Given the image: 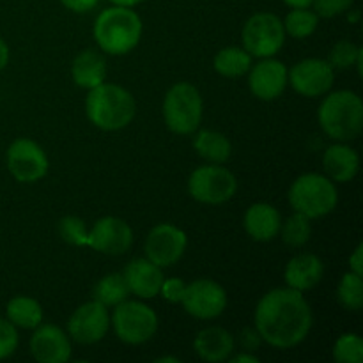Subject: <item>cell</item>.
<instances>
[{"label":"cell","instance_id":"cell-1","mask_svg":"<svg viewBox=\"0 0 363 363\" xmlns=\"http://www.w3.org/2000/svg\"><path fill=\"white\" fill-rule=\"evenodd\" d=\"M312 328V311L303 293L273 289L255 308V330L261 339L279 350H289L307 339Z\"/></svg>","mask_w":363,"mask_h":363},{"label":"cell","instance_id":"cell-2","mask_svg":"<svg viewBox=\"0 0 363 363\" xmlns=\"http://www.w3.org/2000/svg\"><path fill=\"white\" fill-rule=\"evenodd\" d=\"M85 99V112L94 126L106 131H116L128 126L137 112L135 98L124 87L116 84H99L89 89Z\"/></svg>","mask_w":363,"mask_h":363},{"label":"cell","instance_id":"cell-3","mask_svg":"<svg viewBox=\"0 0 363 363\" xmlns=\"http://www.w3.org/2000/svg\"><path fill=\"white\" fill-rule=\"evenodd\" d=\"M142 20L126 6H113L103 11L94 23L96 43L110 55H124L138 45Z\"/></svg>","mask_w":363,"mask_h":363},{"label":"cell","instance_id":"cell-4","mask_svg":"<svg viewBox=\"0 0 363 363\" xmlns=\"http://www.w3.org/2000/svg\"><path fill=\"white\" fill-rule=\"evenodd\" d=\"M319 124L328 137L350 142L363 128V101L351 91H337L325 98L319 108Z\"/></svg>","mask_w":363,"mask_h":363},{"label":"cell","instance_id":"cell-5","mask_svg":"<svg viewBox=\"0 0 363 363\" xmlns=\"http://www.w3.org/2000/svg\"><path fill=\"white\" fill-rule=\"evenodd\" d=\"M289 202L294 211L308 220L321 218L332 213L339 202L335 183L321 174H303L289 190Z\"/></svg>","mask_w":363,"mask_h":363},{"label":"cell","instance_id":"cell-6","mask_svg":"<svg viewBox=\"0 0 363 363\" xmlns=\"http://www.w3.org/2000/svg\"><path fill=\"white\" fill-rule=\"evenodd\" d=\"M163 117L170 131L177 135H191L202 119V98L197 87L181 82L165 96Z\"/></svg>","mask_w":363,"mask_h":363},{"label":"cell","instance_id":"cell-7","mask_svg":"<svg viewBox=\"0 0 363 363\" xmlns=\"http://www.w3.org/2000/svg\"><path fill=\"white\" fill-rule=\"evenodd\" d=\"M112 325L117 337L126 344H144L152 339L158 330L155 311L140 301H121L116 305Z\"/></svg>","mask_w":363,"mask_h":363},{"label":"cell","instance_id":"cell-8","mask_svg":"<svg viewBox=\"0 0 363 363\" xmlns=\"http://www.w3.org/2000/svg\"><path fill=\"white\" fill-rule=\"evenodd\" d=\"M238 181L230 170L220 165L199 167L188 179V191L202 204H223L234 197Z\"/></svg>","mask_w":363,"mask_h":363},{"label":"cell","instance_id":"cell-9","mask_svg":"<svg viewBox=\"0 0 363 363\" xmlns=\"http://www.w3.org/2000/svg\"><path fill=\"white\" fill-rule=\"evenodd\" d=\"M286 30L277 14L257 13L245 23L243 46L254 57H273L284 45Z\"/></svg>","mask_w":363,"mask_h":363},{"label":"cell","instance_id":"cell-10","mask_svg":"<svg viewBox=\"0 0 363 363\" xmlns=\"http://www.w3.org/2000/svg\"><path fill=\"white\" fill-rule=\"evenodd\" d=\"M184 311L197 319H215L225 311L227 294L220 284L209 279L195 280L186 284L183 298Z\"/></svg>","mask_w":363,"mask_h":363},{"label":"cell","instance_id":"cell-11","mask_svg":"<svg viewBox=\"0 0 363 363\" xmlns=\"http://www.w3.org/2000/svg\"><path fill=\"white\" fill-rule=\"evenodd\" d=\"M9 172L21 183H35L48 172V158L39 144L28 138H18L7 151Z\"/></svg>","mask_w":363,"mask_h":363},{"label":"cell","instance_id":"cell-12","mask_svg":"<svg viewBox=\"0 0 363 363\" xmlns=\"http://www.w3.org/2000/svg\"><path fill=\"white\" fill-rule=\"evenodd\" d=\"M186 234L172 223L156 225L145 240V257L160 268L172 266L186 250Z\"/></svg>","mask_w":363,"mask_h":363},{"label":"cell","instance_id":"cell-13","mask_svg":"<svg viewBox=\"0 0 363 363\" xmlns=\"http://www.w3.org/2000/svg\"><path fill=\"white\" fill-rule=\"evenodd\" d=\"M287 82H291L298 94L318 98L332 89L333 67L330 66L328 60L305 59L287 73Z\"/></svg>","mask_w":363,"mask_h":363},{"label":"cell","instance_id":"cell-14","mask_svg":"<svg viewBox=\"0 0 363 363\" xmlns=\"http://www.w3.org/2000/svg\"><path fill=\"white\" fill-rule=\"evenodd\" d=\"M133 243L131 227L124 220L117 216H105L99 218L89 230L87 247L108 255L126 254Z\"/></svg>","mask_w":363,"mask_h":363},{"label":"cell","instance_id":"cell-15","mask_svg":"<svg viewBox=\"0 0 363 363\" xmlns=\"http://www.w3.org/2000/svg\"><path fill=\"white\" fill-rule=\"evenodd\" d=\"M110 326V318L106 307H103L98 301H89L82 305L67 323V332L77 342L80 344H94L99 342L106 335Z\"/></svg>","mask_w":363,"mask_h":363},{"label":"cell","instance_id":"cell-16","mask_svg":"<svg viewBox=\"0 0 363 363\" xmlns=\"http://www.w3.org/2000/svg\"><path fill=\"white\" fill-rule=\"evenodd\" d=\"M30 353L41 363H64L71 357L69 339L59 326L45 325L32 335Z\"/></svg>","mask_w":363,"mask_h":363},{"label":"cell","instance_id":"cell-17","mask_svg":"<svg viewBox=\"0 0 363 363\" xmlns=\"http://www.w3.org/2000/svg\"><path fill=\"white\" fill-rule=\"evenodd\" d=\"M250 91L255 98L272 101L279 98L287 85V67L280 60H262L250 71Z\"/></svg>","mask_w":363,"mask_h":363},{"label":"cell","instance_id":"cell-18","mask_svg":"<svg viewBox=\"0 0 363 363\" xmlns=\"http://www.w3.org/2000/svg\"><path fill=\"white\" fill-rule=\"evenodd\" d=\"M124 280L130 289V293L137 294L140 298H155L160 294L163 284L162 268L155 262L145 259H135L124 269Z\"/></svg>","mask_w":363,"mask_h":363},{"label":"cell","instance_id":"cell-19","mask_svg":"<svg viewBox=\"0 0 363 363\" xmlns=\"http://www.w3.org/2000/svg\"><path fill=\"white\" fill-rule=\"evenodd\" d=\"M245 230L255 241H272L279 234L282 220L280 213L272 204L259 202L245 213Z\"/></svg>","mask_w":363,"mask_h":363},{"label":"cell","instance_id":"cell-20","mask_svg":"<svg viewBox=\"0 0 363 363\" xmlns=\"http://www.w3.org/2000/svg\"><path fill=\"white\" fill-rule=\"evenodd\" d=\"M323 279V262L318 255L301 254L289 261L286 268V284L300 293L318 286Z\"/></svg>","mask_w":363,"mask_h":363},{"label":"cell","instance_id":"cell-21","mask_svg":"<svg viewBox=\"0 0 363 363\" xmlns=\"http://www.w3.org/2000/svg\"><path fill=\"white\" fill-rule=\"evenodd\" d=\"M194 350L204 362H223L233 353L234 339L227 330L220 328V326H211V328L202 330L195 337Z\"/></svg>","mask_w":363,"mask_h":363},{"label":"cell","instance_id":"cell-22","mask_svg":"<svg viewBox=\"0 0 363 363\" xmlns=\"http://www.w3.org/2000/svg\"><path fill=\"white\" fill-rule=\"evenodd\" d=\"M323 163H325V170L330 179L335 183H347L354 179L360 169V158L357 151L346 144L330 145L323 156Z\"/></svg>","mask_w":363,"mask_h":363},{"label":"cell","instance_id":"cell-23","mask_svg":"<svg viewBox=\"0 0 363 363\" xmlns=\"http://www.w3.org/2000/svg\"><path fill=\"white\" fill-rule=\"evenodd\" d=\"M71 74L78 87L94 89L103 84L106 78V62L103 55L94 50H85L80 55L74 57Z\"/></svg>","mask_w":363,"mask_h":363},{"label":"cell","instance_id":"cell-24","mask_svg":"<svg viewBox=\"0 0 363 363\" xmlns=\"http://www.w3.org/2000/svg\"><path fill=\"white\" fill-rule=\"evenodd\" d=\"M195 151L211 163H225L230 158L233 145L225 135L213 130H202L195 137Z\"/></svg>","mask_w":363,"mask_h":363},{"label":"cell","instance_id":"cell-25","mask_svg":"<svg viewBox=\"0 0 363 363\" xmlns=\"http://www.w3.org/2000/svg\"><path fill=\"white\" fill-rule=\"evenodd\" d=\"M252 55L245 48H236L229 46L216 53L215 57V69L216 73L227 78L243 77L245 73L250 71Z\"/></svg>","mask_w":363,"mask_h":363},{"label":"cell","instance_id":"cell-26","mask_svg":"<svg viewBox=\"0 0 363 363\" xmlns=\"http://www.w3.org/2000/svg\"><path fill=\"white\" fill-rule=\"evenodd\" d=\"M7 319L20 328H38L43 319L41 305L27 296H18L7 303Z\"/></svg>","mask_w":363,"mask_h":363},{"label":"cell","instance_id":"cell-27","mask_svg":"<svg viewBox=\"0 0 363 363\" xmlns=\"http://www.w3.org/2000/svg\"><path fill=\"white\" fill-rule=\"evenodd\" d=\"M94 300L101 303L103 307H116L121 301H124L130 294V289L126 286L123 273H110V275L103 277L98 284H96L94 291Z\"/></svg>","mask_w":363,"mask_h":363},{"label":"cell","instance_id":"cell-28","mask_svg":"<svg viewBox=\"0 0 363 363\" xmlns=\"http://www.w3.org/2000/svg\"><path fill=\"white\" fill-rule=\"evenodd\" d=\"M282 23L287 34L296 39H303L308 38L318 28L319 16L308 9H293Z\"/></svg>","mask_w":363,"mask_h":363},{"label":"cell","instance_id":"cell-29","mask_svg":"<svg viewBox=\"0 0 363 363\" xmlns=\"http://www.w3.org/2000/svg\"><path fill=\"white\" fill-rule=\"evenodd\" d=\"M280 230H282V240L287 247H301L311 238V220L301 213H294L284 225H280Z\"/></svg>","mask_w":363,"mask_h":363},{"label":"cell","instance_id":"cell-30","mask_svg":"<svg viewBox=\"0 0 363 363\" xmlns=\"http://www.w3.org/2000/svg\"><path fill=\"white\" fill-rule=\"evenodd\" d=\"M339 301L350 311H360L363 305V280L362 275L350 272L339 284Z\"/></svg>","mask_w":363,"mask_h":363},{"label":"cell","instance_id":"cell-31","mask_svg":"<svg viewBox=\"0 0 363 363\" xmlns=\"http://www.w3.org/2000/svg\"><path fill=\"white\" fill-rule=\"evenodd\" d=\"M333 357L340 363H362L363 362V340L357 333H346L340 337L333 347Z\"/></svg>","mask_w":363,"mask_h":363},{"label":"cell","instance_id":"cell-32","mask_svg":"<svg viewBox=\"0 0 363 363\" xmlns=\"http://www.w3.org/2000/svg\"><path fill=\"white\" fill-rule=\"evenodd\" d=\"M59 234L66 243L73 247H85L89 241V230L84 220L78 216H64L59 222Z\"/></svg>","mask_w":363,"mask_h":363},{"label":"cell","instance_id":"cell-33","mask_svg":"<svg viewBox=\"0 0 363 363\" xmlns=\"http://www.w3.org/2000/svg\"><path fill=\"white\" fill-rule=\"evenodd\" d=\"M360 52L362 48H358L351 41H339L330 52L328 62L333 69H347V67L354 66Z\"/></svg>","mask_w":363,"mask_h":363},{"label":"cell","instance_id":"cell-34","mask_svg":"<svg viewBox=\"0 0 363 363\" xmlns=\"http://www.w3.org/2000/svg\"><path fill=\"white\" fill-rule=\"evenodd\" d=\"M18 347V332L14 325L6 319H0V360L11 357Z\"/></svg>","mask_w":363,"mask_h":363},{"label":"cell","instance_id":"cell-35","mask_svg":"<svg viewBox=\"0 0 363 363\" xmlns=\"http://www.w3.org/2000/svg\"><path fill=\"white\" fill-rule=\"evenodd\" d=\"M353 2L354 0H314L312 6H314L318 16L332 18L350 9Z\"/></svg>","mask_w":363,"mask_h":363},{"label":"cell","instance_id":"cell-36","mask_svg":"<svg viewBox=\"0 0 363 363\" xmlns=\"http://www.w3.org/2000/svg\"><path fill=\"white\" fill-rule=\"evenodd\" d=\"M184 289H186V284L179 279H169V280H163L162 284V289L160 293L163 294L167 301H172V303H179L181 298H183Z\"/></svg>","mask_w":363,"mask_h":363},{"label":"cell","instance_id":"cell-37","mask_svg":"<svg viewBox=\"0 0 363 363\" xmlns=\"http://www.w3.org/2000/svg\"><path fill=\"white\" fill-rule=\"evenodd\" d=\"M60 2L74 13H87V11L94 9L99 0H60Z\"/></svg>","mask_w":363,"mask_h":363},{"label":"cell","instance_id":"cell-38","mask_svg":"<svg viewBox=\"0 0 363 363\" xmlns=\"http://www.w3.org/2000/svg\"><path fill=\"white\" fill-rule=\"evenodd\" d=\"M261 335H259L257 330H243V333H241V344H243L245 350H257L259 344H261Z\"/></svg>","mask_w":363,"mask_h":363},{"label":"cell","instance_id":"cell-39","mask_svg":"<svg viewBox=\"0 0 363 363\" xmlns=\"http://www.w3.org/2000/svg\"><path fill=\"white\" fill-rule=\"evenodd\" d=\"M350 268L351 272L357 275H363V245L360 243L354 250V254L350 257Z\"/></svg>","mask_w":363,"mask_h":363},{"label":"cell","instance_id":"cell-40","mask_svg":"<svg viewBox=\"0 0 363 363\" xmlns=\"http://www.w3.org/2000/svg\"><path fill=\"white\" fill-rule=\"evenodd\" d=\"M7 62H9V48L4 39H0V71L7 66Z\"/></svg>","mask_w":363,"mask_h":363},{"label":"cell","instance_id":"cell-41","mask_svg":"<svg viewBox=\"0 0 363 363\" xmlns=\"http://www.w3.org/2000/svg\"><path fill=\"white\" fill-rule=\"evenodd\" d=\"M284 2L289 7H293V9H308L314 0H284Z\"/></svg>","mask_w":363,"mask_h":363},{"label":"cell","instance_id":"cell-42","mask_svg":"<svg viewBox=\"0 0 363 363\" xmlns=\"http://www.w3.org/2000/svg\"><path fill=\"white\" fill-rule=\"evenodd\" d=\"M233 363H259V358L254 357V354H238V357H234Z\"/></svg>","mask_w":363,"mask_h":363},{"label":"cell","instance_id":"cell-43","mask_svg":"<svg viewBox=\"0 0 363 363\" xmlns=\"http://www.w3.org/2000/svg\"><path fill=\"white\" fill-rule=\"evenodd\" d=\"M116 6H126V7H131V6H137V4H140L142 0H112Z\"/></svg>","mask_w":363,"mask_h":363},{"label":"cell","instance_id":"cell-44","mask_svg":"<svg viewBox=\"0 0 363 363\" xmlns=\"http://www.w3.org/2000/svg\"><path fill=\"white\" fill-rule=\"evenodd\" d=\"M165 362H172V363H179L177 358H172V357H163V358H158L156 363H165Z\"/></svg>","mask_w":363,"mask_h":363}]
</instances>
